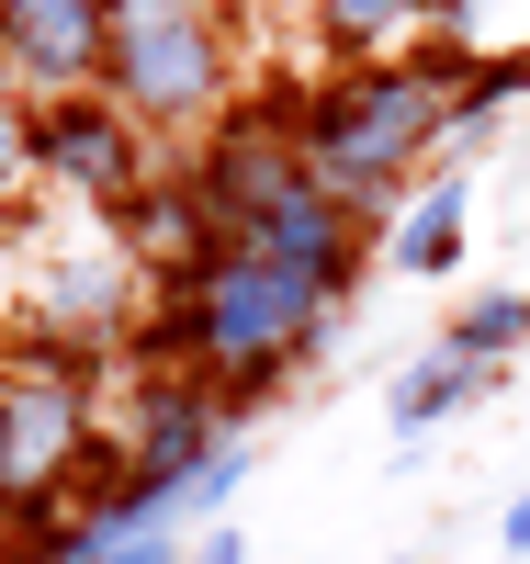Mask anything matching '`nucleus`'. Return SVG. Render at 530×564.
<instances>
[{
  "instance_id": "nucleus-1",
  "label": "nucleus",
  "mask_w": 530,
  "mask_h": 564,
  "mask_svg": "<svg viewBox=\"0 0 530 564\" xmlns=\"http://www.w3.org/2000/svg\"><path fill=\"white\" fill-rule=\"evenodd\" d=\"M463 79H474V57H463V45H429V34H418V57L294 79V135H305L316 193H339L361 226H396L407 193H418V159L441 170V135H452V90Z\"/></svg>"
},
{
  "instance_id": "nucleus-2",
  "label": "nucleus",
  "mask_w": 530,
  "mask_h": 564,
  "mask_svg": "<svg viewBox=\"0 0 530 564\" xmlns=\"http://www.w3.org/2000/svg\"><path fill=\"white\" fill-rule=\"evenodd\" d=\"M102 475H125V441H102V372L45 339H12L0 350V531L23 542Z\"/></svg>"
},
{
  "instance_id": "nucleus-3",
  "label": "nucleus",
  "mask_w": 530,
  "mask_h": 564,
  "mask_svg": "<svg viewBox=\"0 0 530 564\" xmlns=\"http://www.w3.org/2000/svg\"><path fill=\"white\" fill-rule=\"evenodd\" d=\"M102 102H125L159 148H192L215 113H237V23H226V0H113Z\"/></svg>"
},
{
  "instance_id": "nucleus-4",
  "label": "nucleus",
  "mask_w": 530,
  "mask_h": 564,
  "mask_svg": "<svg viewBox=\"0 0 530 564\" xmlns=\"http://www.w3.org/2000/svg\"><path fill=\"white\" fill-rule=\"evenodd\" d=\"M170 170H181V159H170L125 102H102V90H79V102H45V113H34V181H45V193H68L79 215H102V226H125Z\"/></svg>"
},
{
  "instance_id": "nucleus-5",
  "label": "nucleus",
  "mask_w": 530,
  "mask_h": 564,
  "mask_svg": "<svg viewBox=\"0 0 530 564\" xmlns=\"http://www.w3.org/2000/svg\"><path fill=\"white\" fill-rule=\"evenodd\" d=\"M181 170H192V193L215 204L226 238H249V226H271L282 204H305L316 170H305V135H294V90H260V102L215 113L204 135H192Z\"/></svg>"
},
{
  "instance_id": "nucleus-6",
  "label": "nucleus",
  "mask_w": 530,
  "mask_h": 564,
  "mask_svg": "<svg viewBox=\"0 0 530 564\" xmlns=\"http://www.w3.org/2000/svg\"><path fill=\"white\" fill-rule=\"evenodd\" d=\"M148 294H159V282L136 271L113 238H102V249H68L57 271H34L23 339H45V350H68V361H90V372H102L113 350H136V339H148Z\"/></svg>"
},
{
  "instance_id": "nucleus-7",
  "label": "nucleus",
  "mask_w": 530,
  "mask_h": 564,
  "mask_svg": "<svg viewBox=\"0 0 530 564\" xmlns=\"http://www.w3.org/2000/svg\"><path fill=\"white\" fill-rule=\"evenodd\" d=\"M102 45H113V0H0V90L23 113L102 90Z\"/></svg>"
},
{
  "instance_id": "nucleus-8",
  "label": "nucleus",
  "mask_w": 530,
  "mask_h": 564,
  "mask_svg": "<svg viewBox=\"0 0 530 564\" xmlns=\"http://www.w3.org/2000/svg\"><path fill=\"white\" fill-rule=\"evenodd\" d=\"M226 441H237V417H226L215 384H192V372H148V395L125 406V475L148 497H170V508H181V486L204 475Z\"/></svg>"
},
{
  "instance_id": "nucleus-9",
  "label": "nucleus",
  "mask_w": 530,
  "mask_h": 564,
  "mask_svg": "<svg viewBox=\"0 0 530 564\" xmlns=\"http://www.w3.org/2000/svg\"><path fill=\"white\" fill-rule=\"evenodd\" d=\"M113 249L148 271V282H181V271H204V260L226 249V226H215V204H204V193H192V170H170L159 193L113 226Z\"/></svg>"
},
{
  "instance_id": "nucleus-10",
  "label": "nucleus",
  "mask_w": 530,
  "mask_h": 564,
  "mask_svg": "<svg viewBox=\"0 0 530 564\" xmlns=\"http://www.w3.org/2000/svg\"><path fill=\"white\" fill-rule=\"evenodd\" d=\"M463 215H474V170H429L418 193H407V215L383 226V271H407V282H441V271H463Z\"/></svg>"
},
{
  "instance_id": "nucleus-11",
  "label": "nucleus",
  "mask_w": 530,
  "mask_h": 564,
  "mask_svg": "<svg viewBox=\"0 0 530 564\" xmlns=\"http://www.w3.org/2000/svg\"><path fill=\"white\" fill-rule=\"evenodd\" d=\"M508 384V372H486V361H452V350H429V361H407L396 384H383V417H396V463H418V441L441 430V417H463V406H486Z\"/></svg>"
},
{
  "instance_id": "nucleus-12",
  "label": "nucleus",
  "mask_w": 530,
  "mask_h": 564,
  "mask_svg": "<svg viewBox=\"0 0 530 564\" xmlns=\"http://www.w3.org/2000/svg\"><path fill=\"white\" fill-rule=\"evenodd\" d=\"M305 45L327 68H372V57H396L407 34H429V0H305Z\"/></svg>"
},
{
  "instance_id": "nucleus-13",
  "label": "nucleus",
  "mask_w": 530,
  "mask_h": 564,
  "mask_svg": "<svg viewBox=\"0 0 530 564\" xmlns=\"http://www.w3.org/2000/svg\"><path fill=\"white\" fill-rule=\"evenodd\" d=\"M519 102H530V45H486V57H474V79L452 90V135H441V170H474V148H486V135H497Z\"/></svg>"
},
{
  "instance_id": "nucleus-14",
  "label": "nucleus",
  "mask_w": 530,
  "mask_h": 564,
  "mask_svg": "<svg viewBox=\"0 0 530 564\" xmlns=\"http://www.w3.org/2000/svg\"><path fill=\"white\" fill-rule=\"evenodd\" d=\"M441 350H452V361L508 372V361L530 350V294H519V282H497V294H463V305H452V327H441Z\"/></svg>"
},
{
  "instance_id": "nucleus-15",
  "label": "nucleus",
  "mask_w": 530,
  "mask_h": 564,
  "mask_svg": "<svg viewBox=\"0 0 530 564\" xmlns=\"http://www.w3.org/2000/svg\"><path fill=\"white\" fill-rule=\"evenodd\" d=\"M249 463H260L249 441H226V452L204 463V475H192V486H181V508H170V520H181V531H215V508H226L237 486H249Z\"/></svg>"
},
{
  "instance_id": "nucleus-16",
  "label": "nucleus",
  "mask_w": 530,
  "mask_h": 564,
  "mask_svg": "<svg viewBox=\"0 0 530 564\" xmlns=\"http://www.w3.org/2000/svg\"><path fill=\"white\" fill-rule=\"evenodd\" d=\"M508 0H429V45H463V57H486V23Z\"/></svg>"
},
{
  "instance_id": "nucleus-17",
  "label": "nucleus",
  "mask_w": 530,
  "mask_h": 564,
  "mask_svg": "<svg viewBox=\"0 0 530 564\" xmlns=\"http://www.w3.org/2000/svg\"><path fill=\"white\" fill-rule=\"evenodd\" d=\"M23 181H34V113L12 102V90H0V204H12Z\"/></svg>"
},
{
  "instance_id": "nucleus-18",
  "label": "nucleus",
  "mask_w": 530,
  "mask_h": 564,
  "mask_svg": "<svg viewBox=\"0 0 530 564\" xmlns=\"http://www.w3.org/2000/svg\"><path fill=\"white\" fill-rule=\"evenodd\" d=\"M181 564H249V542H237V531H226V520H215V531H204V542H192V553H181Z\"/></svg>"
},
{
  "instance_id": "nucleus-19",
  "label": "nucleus",
  "mask_w": 530,
  "mask_h": 564,
  "mask_svg": "<svg viewBox=\"0 0 530 564\" xmlns=\"http://www.w3.org/2000/svg\"><path fill=\"white\" fill-rule=\"evenodd\" d=\"M497 542H508V564H530V497H508V520H497Z\"/></svg>"
},
{
  "instance_id": "nucleus-20",
  "label": "nucleus",
  "mask_w": 530,
  "mask_h": 564,
  "mask_svg": "<svg viewBox=\"0 0 530 564\" xmlns=\"http://www.w3.org/2000/svg\"><path fill=\"white\" fill-rule=\"evenodd\" d=\"M181 553H192V542H181V531H159V542H136V553H113V564H181Z\"/></svg>"
},
{
  "instance_id": "nucleus-21",
  "label": "nucleus",
  "mask_w": 530,
  "mask_h": 564,
  "mask_svg": "<svg viewBox=\"0 0 530 564\" xmlns=\"http://www.w3.org/2000/svg\"><path fill=\"white\" fill-rule=\"evenodd\" d=\"M237 12H305V0H237Z\"/></svg>"
},
{
  "instance_id": "nucleus-22",
  "label": "nucleus",
  "mask_w": 530,
  "mask_h": 564,
  "mask_svg": "<svg viewBox=\"0 0 530 564\" xmlns=\"http://www.w3.org/2000/svg\"><path fill=\"white\" fill-rule=\"evenodd\" d=\"M0 564H23V553H12V542H0Z\"/></svg>"
},
{
  "instance_id": "nucleus-23",
  "label": "nucleus",
  "mask_w": 530,
  "mask_h": 564,
  "mask_svg": "<svg viewBox=\"0 0 530 564\" xmlns=\"http://www.w3.org/2000/svg\"><path fill=\"white\" fill-rule=\"evenodd\" d=\"M383 564H418V553H383Z\"/></svg>"
}]
</instances>
